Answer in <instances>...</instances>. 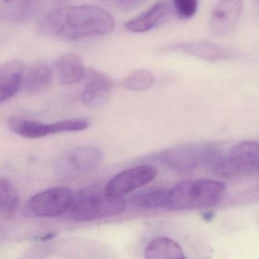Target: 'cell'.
<instances>
[{"mask_svg":"<svg viewBox=\"0 0 259 259\" xmlns=\"http://www.w3.org/2000/svg\"><path fill=\"white\" fill-rule=\"evenodd\" d=\"M115 20L104 9L94 5L63 7L41 16L37 22L40 34L66 41L110 34Z\"/></svg>","mask_w":259,"mask_h":259,"instance_id":"6da1fadb","label":"cell"},{"mask_svg":"<svg viewBox=\"0 0 259 259\" xmlns=\"http://www.w3.org/2000/svg\"><path fill=\"white\" fill-rule=\"evenodd\" d=\"M225 192V183L218 180L183 181L169 190L167 207L184 210L210 207L222 199Z\"/></svg>","mask_w":259,"mask_h":259,"instance_id":"7a4b0ae2","label":"cell"},{"mask_svg":"<svg viewBox=\"0 0 259 259\" xmlns=\"http://www.w3.org/2000/svg\"><path fill=\"white\" fill-rule=\"evenodd\" d=\"M126 201L123 197H113L95 189H87L74 195L69 211L78 221H92L114 216L123 211Z\"/></svg>","mask_w":259,"mask_h":259,"instance_id":"3957f363","label":"cell"},{"mask_svg":"<svg viewBox=\"0 0 259 259\" xmlns=\"http://www.w3.org/2000/svg\"><path fill=\"white\" fill-rule=\"evenodd\" d=\"M258 163V143L245 141L233 146L226 157L218 160L213 171L220 178L236 180L257 174Z\"/></svg>","mask_w":259,"mask_h":259,"instance_id":"277c9868","label":"cell"},{"mask_svg":"<svg viewBox=\"0 0 259 259\" xmlns=\"http://www.w3.org/2000/svg\"><path fill=\"white\" fill-rule=\"evenodd\" d=\"M217 150L205 142L183 144L166 150L161 160L166 166L179 172H189L216 157Z\"/></svg>","mask_w":259,"mask_h":259,"instance_id":"5b68a950","label":"cell"},{"mask_svg":"<svg viewBox=\"0 0 259 259\" xmlns=\"http://www.w3.org/2000/svg\"><path fill=\"white\" fill-rule=\"evenodd\" d=\"M73 197L69 188H51L31 197L28 201V208L40 218L60 216L69 211Z\"/></svg>","mask_w":259,"mask_h":259,"instance_id":"8992f818","label":"cell"},{"mask_svg":"<svg viewBox=\"0 0 259 259\" xmlns=\"http://www.w3.org/2000/svg\"><path fill=\"white\" fill-rule=\"evenodd\" d=\"M102 152L90 145L76 147L66 151L59 159L57 168L64 175L87 174L102 163Z\"/></svg>","mask_w":259,"mask_h":259,"instance_id":"52a82bcc","label":"cell"},{"mask_svg":"<svg viewBox=\"0 0 259 259\" xmlns=\"http://www.w3.org/2000/svg\"><path fill=\"white\" fill-rule=\"evenodd\" d=\"M157 170L149 165L135 166L125 169L115 176L107 183L104 192L110 196L123 197V195L148 184L156 178Z\"/></svg>","mask_w":259,"mask_h":259,"instance_id":"ba28073f","label":"cell"},{"mask_svg":"<svg viewBox=\"0 0 259 259\" xmlns=\"http://www.w3.org/2000/svg\"><path fill=\"white\" fill-rule=\"evenodd\" d=\"M86 82L81 94V101L89 107L104 105L110 99L114 83L111 78L95 69L85 70Z\"/></svg>","mask_w":259,"mask_h":259,"instance_id":"9c48e42d","label":"cell"},{"mask_svg":"<svg viewBox=\"0 0 259 259\" xmlns=\"http://www.w3.org/2000/svg\"><path fill=\"white\" fill-rule=\"evenodd\" d=\"M243 9V0H220L210 18L211 32L225 35L236 26Z\"/></svg>","mask_w":259,"mask_h":259,"instance_id":"30bf717a","label":"cell"},{"mask_svg":"<svg viewBox=\"0 0 259 259\" xmlns=\"http://www.w3.org/2000/svg\"><path fill=\"white\" fill-rule=\"evenodd\" d=\"M166 52L180 53L208 61H218L233 57V51L224 46L207 40L186 42L164 48Z\"/></svg>","mask_w":259,"mask_h":259,"instance_id":"8fae6325","label":"cell"},{"mask_svg":"<svg viewBox=\"0 0 259 259\" xmlns=\"http://www.w3.org/2000/svg\"><path fill=\"white\" fill-rule=\"evenodd\" d=\"M40 8V0L0 1V21L22 24L32 19Z\"/></svg>","mask_w":259,"mask_h":259,"instance_id":"7c38bea8","label":"cell"},{"mask_svg":"<svg viewBox=\"0 0 259 259\" xmlns=\"http://www.w3.org/2000/svg\"><path fill=\"white\" fill-rule=\"evenodd\" d=\"M54 78V69L48 63L35 62L24 71L22 87L26 93L37 95L49 89Z\"/></svg>","mask_w":259,"mask_h":259,"instance_id":"4fadbf2b","label":"cell"},{"mask_svg":"<svg viewBox=\"0 0 259 259\" xmlns=\"http://www.w3.org/2000/svg\"><path fill=\"white\" fill-rule=\"evenodd\" d=\"M23 63L17 60L0 66V104L14 96L22 87Z\"/></svg>","mask_w":259,"mask_h":259,"instance_id":"5bb4252c","label":"cell"},{"mask_svg":"<svg viewBox=\"0 0 259 259\" xmlns=\"http://www.w3.org/2000/svg\"><path fill=\"white\" fill-rule=\"evenodd\" d=\"M169 12V4L165 2L157 3L142 14L128 21L125 24V28L130 32H147L160 25L167 17Z\"/></svg>","mask_w":259,"mask_h":259,"instance_id":"9a60e30c","label":"cell"},{"mask_svg":"<svg viewBox=\"0 0 259 259\" xmlns=\"http://www.w3.org/2000/svg\"><path fill=\"white\" fill-rule=\"evenodd\" d=\"M8 125L12 132L25 139H40L57 133L56 122L45 123L19 116H12Z\"/></svg>","mask_w":259,"mask_h":259,"instance_id":"2e32d148","label":"cell"},{"mask_svg":"<svg viewBox=\"0 0 259 259\" xmlns=\"http://www.w3.org/2000/svg\"><path fill=\"white\" fill-rule=\"evenodd\" d=\"M85 70L81 57L75 54H65L57 62V77L63 85H72L84 79Z\"/></svg>","mask_w":259,"mask_h":259,"instance_id":"e0dca14e","label":"cell"},{"mask_svg":"<svg viewBox=\"0 0 259 259\" xmlns=\"http://www.w3.org/2000/svg\"><path fill=\"white\" fill-rule=\"evenodd\" d=\"M148 259H184L183 248L176 241L167 237H157L151 240L145 250Z\"/></svg>","mask_w":259,"mask_h":259,"instance_id":"ac0fdd59","label":"cell"},{"mask_svg":"<svg viewBox=\"0 0 259 259\" xmlns=\"http://www.w3.org/2000/svg\"><path fill=\"white\" fill-rule=\"evenodd\" d=\"M169 190L153 189L140 192L131 198V204L142 209H154L167 207Z\"/></svg>","mask_w":259,"mask_h":259,"instance_id":"d6986e66","label":"cell"},{"mask_svg":"<svg viewBox=\"0 0 259 259\" xmlns=\"http://www.w3.org/2000/svg\"><path fill=\"white\" fill-rule=\"evenodd\" d=\"M19 203V195L13 183L0 179V212L5 217L14 213Z\"/></svg>","mask_w":259,"mask_h":259,"instance_id":"ffe728a7","label":"cell"},{"mask_svg":"<svg viewBox=\"0 0 259 259\" xmlns=\"http://www.w3.org/2000/svg\"><path fill=\"white\" fill-rule=\"evenodd\" d=\"M154 83V75L146 69H138L132 72L122 81V85L133 92L148 90Z\"/></svg>","mask_w":259,"mask_h":259,"instance_id":"44dd1931","label":"cell"},{"mask_svg":"<svg viewBox=\"0 0 259 259\" xmlns=\"http://www.w3.org/2000/svg\"><path fill=\"white\" fill-rule=\"evenodd\" d=\"M174 7L179 18L189 19L198 10V0H174Z\"/></svg>","mask_w":259,"mask_h":259,"instance_id":"7402d4cb","label":"cell"},{"mask_svg":"<svg viewBox=\"0 0 259 259\" xmlns=\"http://www.w3.org/2000/svg\"><path fill=\"white\" fill-rule=\"evenodd\" d=\"M147 0H117L116 4L125 12L133 11L145 4Z\"/></svg>","mask_w":259,"mask_h":259,"instance_id":"603a6c76","label":"cell"},{"mask_svg":"<svg viewBox=\"0 0 259 259\" xmlns=\"http://www.w3.org/2000/svg\"><path fill=\"white\" fill-rule=\"evenodd\" d=\"M213 217H214V213L210 211L205 212V213H203L202 214L203 219L206 221H211Z\"/></svg>","mask_w":259,"mask_h":259,"instance_id":"cb8c5ba5","label":"cell"},{"mask_svg":"<svg viewBox=\"0 0 259 259\" xmlns=\"http://www.w3.org/2000/svg\"><path fill=\"white\" fill-rule=\"evenodd\" d=\"M54 236H55V233H48V234H45V236L40 237V239L41 241L49 240V239H53Z\"/></svg>","mask_w":259,"mask_h":259,"instance_id":"d4e9b609","label":"cell"},{"mask_svg":"<svg viewBox=\"0 0 259 259\" xmlns=\"http://www.w3.org/2000/svg\"><path fill=\"white\" fill-rule=\"evenodd\" d=\"M4 1H7V0H4Z\"/></svg>","mask_w":259,"mask_h":259,"instance_id":"484cf974","label":"cell"}]
</instances>
